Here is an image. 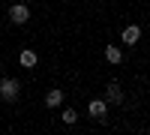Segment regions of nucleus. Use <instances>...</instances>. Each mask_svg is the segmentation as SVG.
<instances>
[{"label":"nucleus","instance_id":"nucleus-7","mask_svg":"<svg viewBox=\"0 0 150 135\" xmlns=\"http://www.w3.org/2000/svg\"><path fill=\"white\" fill-rule=\"evenodd\" d=\"M60 102H63V90H57V87H54V90H48V96H45V105H48V108H57Z\"/></svg>","mask_w":150,"mask_h":135},{"label":"nucleus","instance_id":"nucleus-4","mask_svg":"<svg viewBox=\"0 0 150 135\" xmlns=\"http://www.w3.org/2000/svg\"><path fill=\"white\" fill-rule=\"evenodd\" d=\"M120 39L126 42V45H135V42L141 39V27H138V24H129V27L123 30V36H120Z\"/></svg>","mask_w":150,"mask_h":135},{"label":"nucleus","instance_id":"nucleus-5","mask_svg":"<svg viewBox=\"0 0 150 135\" xmlns=\"http://www.w3.org/2000/svg\"><path fill=\"white\" fill-rule=\"evenodd\" d=\"M18 63H21L24 69H33V66H36V51H30V48H24V51L18 54Z\"/></svg>","mask_w":150,"mask_h":135},{"label":"nucleus","instance_id":"nucleus-2","mask_svg":"<svg viewBox=\"0 0 150 135\" xmlns=\"http://www.w3.org/2000/svg\"><path fill=\"white\" fill-rule=\"evenodd\" d=\"M9 21H12V24H27V21H30V9L24 6V3L9 6Z\"/></svg>","mask_w":150,"mask_h":135},{"label":"nucleus","instance_id":"nucleus-3","mask_svg":"<svg viewBox=\"0 0 150 135\" xmlns=\"http://www.w3.org/2000/svg\"><path fill=\"white\" fill-rule=\"evenodd\" d=\"M105 111H108V105L102 99H90V105H87V114L93 120H105Z\"/></svg>","mask_w":150,"mask_h":135},{"label":"nucleus","instance_id":"nucleus-6","mask_svg":"<svg viewBox=\"0 0 150 135\" xmlns=\"http://www.w3.org/2000/svg\"><path fill=\"white\" fill-rule=\"evenodd\" d=\"M105 93H108V102H120V99H123V90H120L117 81H111L108 87H105Z\"/></svg>","mask_w":150,"mask_h":135},{"label":"nucleus","instance_id":"nucleus-1","mask_svg":"<svg viewBox=\"0 0 150 135\" xmlns=\"http://www.w3.org/2000/svg\"><path fill=\"white\" fill-rule=\"evenodd\" d=\"M18 90H21V84H18L15 78H3V81H0V99L15 102V99H18Z\"/></svg>","mask_w":150,"mask_h":135},{"label":"nucleus","instance_id":"nucleus-8","mask_svg":"<svg viewBox=\"0 0 150 135\" xmlns=\"http://www.w3.org/2000/svg\"><path fill=\"white\" fill-rule=\"evenodd\" d=\"M105 60H108V63H120V60H123V51H120L117 45H108V48H105Z\"/></svg>","mask_w":150,"mask_h":135},{"label":"nucleus","instance_id":"nucleus-9","mask_svg":"<svg viewBox=\"0 0 150 135\" xmlns=\"http://www.w3.org/2000/svg\"><path fill=\"white\" fill-rule=\"evenodd\" d=\"M60 117H63V123H66V126H72V123H78V111H72V108H66V111L60 114Z\"/></svg>","mask_w":150,"mask_h":135}]
</instances>
